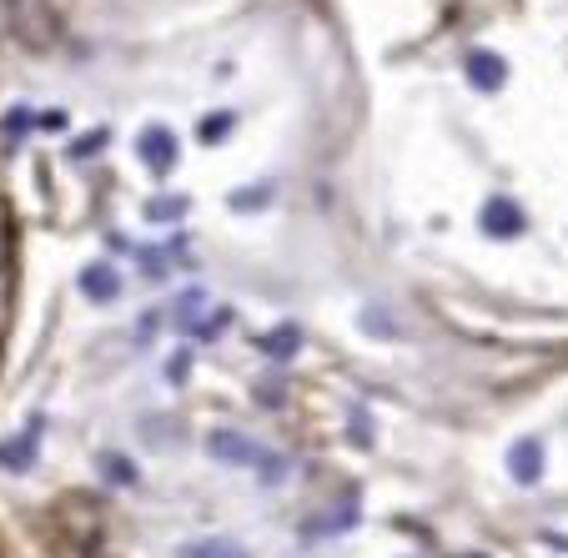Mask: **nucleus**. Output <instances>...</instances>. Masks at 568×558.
<instances>
[{
  "label": "nucleus",
  "mask_w": 568,
  "mask_h": 558,
  "mask_svg": "<svg viewBox=\"0 0 568 558\" xmlns=\"http://www.w3.org/2000/svg\"><path fill=\"white\" fill-rule=\"evenodd\" d=\"M353 438L363 443V448H367V443H373V423L363 418V408H353Z\"/></svg>",
  "instance_id": "obj_14"
},
{
  "label": "nucleus",
  "mask_w": 568,
  "mask_h": 558,
  "mask_svg": "<svg viewBox=\"0 0 568 558\" xmlns=\"http://www.w3.org/2000/svg\"><path fill=\"white\" fill-rule=\"evenodd\" d=\"M36 126H41V131H65V116H61V111H45Z\"/></svg>",
  "instance_id": "obj_15"
},
{
  "label": "nucleus",
  "mask_w": 568,
  "mask_h": 558,
  "mask_svg": "<svg viewBox=\"0 0 568 558\" xmlns=\"http://www.w3.org/2000/svg\"><path fill=\"white\" fill-rule=\"evenodd\" d=\"M101 473H106L116 488H131V484H136V463H126L121 453H106V458H101Z\"/></svg>",
  "instance_id": "obj_11"
},
{
  "label": "nucleus",
  "mask_w": 568,
  "mask_h": 558,
  "mask_svg": "<svg viewBox=\"0 0 568 558\" xmlns=\"http://www.w3.org/2000/svg\"><path fill=\"white\" fill-rule=\"evenodd\" d=\"M186 216V196H156L146 202V222H182Z\"/></svg>",
  "instance_id": "obj_10"
},
{
  "label": "nucleus",
  "mask_w": 568,
  "mask_h": 558,
  "mask_svg": "<svg viewBox=\"0 0 568 558\" xmlns=\"http://www.w3.org/2000/svg\"><path fill=\"white\" fill-rule=\"evenodd\" d=\"M136 156H141V166H146L151 176H166L176 166V156H182V146H176V131L172 126H146L136 136Z\"/></svg>",
  "instance_id": "obj_1"
},
{
  "label": "nucleus",
  "mask_w": 568,
  "mask_h": 558,
  "mask_svg": "<svg viewBox=\"0 0 568 558\" xmlns=\"http://www.w3.org/2000/svg\"><path fill=\"white\" fill-rule=\"evenodd\" d=\"M468 81H473V91H504L508 61L504 55H494V51H473L468 55Z\"/></svg>",
  "instance_id": "obj_5"
},
{
  "label": "nucleus",
  "mask_w": 568,
  "mask_h": 558,
  "mask_svg": "<svg viewBox=\"0 0 568 558\" xmlns=\"http://www.w3.org/2000/svg\"><path fill=\"white\" fill-rule=\"evenodd\" d=\"M508 473H514V484L534 488L538 478H544V443H538V438H518L514 448H508Z\"/></svg>",
  "instance_id": "obj_4"
},
{
  "label": "nucleus",
  "mask_w": 568,
  "mask_h": 558,
  "mask_svg": "<svg viewBox=\"0 0 568 558\" xmlns=\"http://www.w3.org/2000/svg\"><path fill=\"white\" fill-rule=\"evenodd\" d=\"M272 186H252V192H232V212H262Z\"/></svg>",
  "instance_id": "obj_13"
},
{
  "label": "nucleus",
  "mask_w": 568,
  "mask_h": 558,
  "mask_svg": "<svg viewBox=\"0 0 568 558\" xmlns=\"http://www.w3.org/2000/svg\"><path fill=\"white\" fill-rule=\"evenodd\" d=\"M182 558H252L242 544H232V538H196V544H186Z\"/></svg>",
  "instance_id": "obj_8"
},
{
  "label": "nucleus",
  "mask_w": 568,
  "mask_h": 558,
  "mask_svg": "<svg viewBox=\"0 0 568 558\" xmlns=\"http://www.w3.org/2000/svg\"><path fill=\"white\" fill-rule=\"evenodd\" d=\"M121 292V277L111 262H91V267H81V297L87 302H116Z\"/></svg>",
  "instance_id": "obj_6"
},
{
  "label": "nucleus",
  "mask_w": 568,
  "mask_h": 558,
  "mask_svg": "<svg viewBox=\"0 0 568 558\" xmlns=\"http://www.w3.org/2000/svg\"><path fill=\"white\" fill-rule=\"evenodd\" d=\"M478 226L494 236V242H514V236L528 226V216H524V206H518L514 196H488L483 212H478Z\"/></svg>",
  "instance_id": "obj_2"
},
{
  "label": "nucleus",
  "mask_w": 568,
  "mask_h": 558,
  "mask_svg": "<svg viewBox=\"0 0 568 558\" xmlns=\"http://www.w3.org/2000/svg\"><path fill=\"white\" fill-rule=\"evenodd\" d=\"M206 453H212L216 463H232V468H262V448L257 438H247V433H232V428H216L212 438H206Z\"/></svg>",
  "instance_id": "obj_3"
},
{
  "label": "nucleus",
  "mask_w": 568,
  "mask_h": 558,
  "mask_svg": "<svg viewBox=\"0 0 568 558\" xmlns=\"http://www.w3.org/2000/svg\"><path fill=\"white\" fill-rule=\"evenodd\" d=\"M262 347H267L272 357H282V363H287V357L302 347V333H297V327H277V333L262 337Z\"/></svg>",
  "instance_id": "obj_9"
},
{
  "label": "nucleus",
  "mask_w": 568,
  "mask_h": 558,
  "mask_svg": "<svg viewBox=\"0 0 568 558\" xmlns=\"http://www.w3.org/2000/svg\"><path fill=\"white\" fill-rule=\"evenodd\" d=\"M196 136H202V141H226V136H232V111H212V116H202Z\"/></svg>",
  "instance_id": "obj_12"
},
{
  "label": "nucleus",
  "mask_w": 568,
  "mask_h": 558,
  "mask_svg": "<svg viewBox=\"0 0 568 558\" xmlns=\"http://www.w3.org/2000/svg\"><path fill=\"white\" fill-rule=\"evenodd\" d=\"M172 323L176 327H202L206 323V292L202 287H192V292H182V297H172Z\"/></svg>",
  "instance_id": "obj_7"
}]
</instances>
